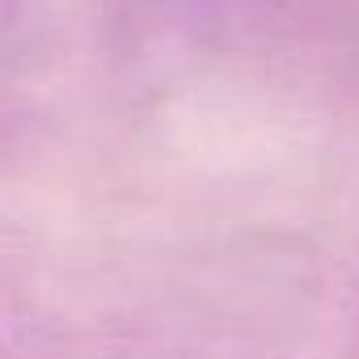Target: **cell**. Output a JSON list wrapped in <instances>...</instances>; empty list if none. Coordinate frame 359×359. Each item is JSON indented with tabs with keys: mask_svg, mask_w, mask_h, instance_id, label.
<instances>
[{
	"mask_svg": "<svg viewBox=\"0 0 359 359\" xmlns=\"http://www.w3.org/2000/svg\"><path fill=\"white\" fill-rule=\"evenodd\" d=\"M9 22H13V0H0V34H5Z\"/></svg>",
	"mask_w": 359,
	"mask_h": 359,
	"instance_id": "cell-1",
	"label": "cell"
}]
</instances>
